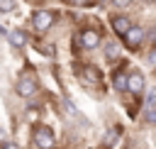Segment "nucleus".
<instances>
[{"mask_svg":"<svg viewBox=\"0 0 156 149\" xmlns=\"http://www.w3.org/2000/svg\"><path fill=\"white\" fill-rule=\"evenodd\" d=\"M0 149H20V144H15V142H2Z\"/></svg>","mask_w":156,"mask_h":149,"instance_id":"nucleus-19","label":"nucleus"},{"mask_svg":"<svg viewBox=\"0 0 156 149\" xmlns=\"http://www.w3.org/2000/svg\"><path fill=\"white\" fill-rule=\"evenodd\" d=\"M0 39H2V37H0Z\"/></svg>","mask_w":156,"mask_h":149,"instance_id":"nucleus-23","label":"nucleus"},{"mask_svg":"<svg viewBox=\"0 0 156 149\" xmlns=\"http://www.w3.org/2000/svg\"><path fill=\"white\" fill-rule=\"evenodd\" d=\"M2 142H7V134H5V129H0V144Z\"/></svg>","mask_w":156,"mask_h":149,"instance_id":"nucleus-21","label":"nucleus"},{"mask_svg":"<svg viewBox=\"0 0 156 149\" xmlns=\"http://www.w3.org/2000/svg\"><path fill=\"white\" fill-rule=\"evenodd\" d=\"M15 88H17V95L20 98H34L37 90H39V83H37L34 76H20V81H17Z\"/></svg>","mask_w":156,"mask_h":149,"instance_id":"nucleus-3","label":"nucleus"},{"mask_svg":"<svg viewBox=\"0 0 156 149\" xmlns=\"http://www.w3.org/2000/svg\"><path fill=\"white\" fill-rule=\"evenodd\" d=\"M37 51H41L46 59H54V56H56V49H54V44H39V42H37Z\"/></svg>","mask_w":156,"mask_h":149,"instance_id":"nucleus-12","label":"nucleus"},{"mask_svg":"<svg viewBox=\"0 0 156 149\" xmlns=\"http://www.w3.org/2000/svg\"><path fill=\"white\" fill-rule=\"evenodd\" d=\"M149 125H156V107H146V117H144Z\"/></svg>","mask_w":156,"mask_h":149,"instance_id":"nucleus-15","label":"nucleus"},{"mask_svg":"<svg viewBox=\"0 0 156 149\" xmlns=\"http://www.w3.org/2000/svg\"><path fill=\"white\" fill-rule=\"evenodd\" d=\"M34 147H37V149H54V147H56V134H54V129L46 127V125H39V127L34 129Z\"/></svg>","mask_w":156,"mask_h":149,"instance_id":"nucleus-1","label":"nucleus"},{"mask_svg":"<svg viewBox=\"0 0 156 149\" xmlns=\"http://www.w3.org/2000/svg\"><path fill=\"white\" fill-rule=\"evenodd\" d=\"M122 39H124L127 49H139V46L146 42V29H144V27H134V24H132V29H129Z\"/></svg>","mask_w":156,"mask_h":149,"instance_id":"nucleus-4","label":"nucleus"},{"mask_svg":"<svg viewBox=\"0 0 156 149\" xmlns=\"http://www.w3.org/2000/svg\"><path fill=\"white\" fill-rule=\"evenodd\" d=\"M110 24H112V29H115L117 37H124V34L132 29V20H129L127 15H115V17H110Z\"/></svg>","mask_w":156,"mask_h":149,"instance_id":"nucleus-7","label":"nucleus"},{"mask_svg":"<svg viewBox=\"0 0 156 149\" xmlns=\"http://www.w3.org/2000/svg\"><path fill=\"white\" fill-rule=\"evenodd\" d=\"M149 64H154V66H156V46H154V49H151V54H149Z\"/></svg>","mask_w":156,"mask_h":149,"instance_id":"nucleus-20","label":"nucleus"},{"mask_svg":"<svg viewBox=\"0 0 156 149\" xmlns=\"http://www.w3.org/2000/svg\"><path fill=\"white\" fill-rule=\"evenodd\" d=\"M78 39H80V46L88 49V51H93V49L100 46V32L98 29H83Z\"/></svg>","mask_w":156,"mask_h":149,"instance_id":"nucleus-6","label":"nucleus"},{"mask_svg":"<svg viewBox=\"0 0 156 149\" xmlns=\"http://www.w3.org/2000/svg\"><path fill=\"white\" fill-rule=\"evenodd\" d=\"M144 105L146 107H156V88L146 90V98H144Z\"/></svg>","mask_w":156,"mask_h":149,"instance_id":"nucleus-13","label":"nucleus"},{"mask_svg":"<svg viewBox=\"0 0 156 149\" xmlns=\"http://www.w3.org/2000/svg\"><path fill=\"white\" fill-rule=\"evenodd\" d=\"M63 105H66V110H68L71 115H78V110H76V105H73V103H71L68 98H63Z\"/></svg>","mask_w":156,"mask_h":149,"instance_id":"nucleus-16","label":"nucleus"},{"mask_svg":"<svg viewBox=\"0 0 156 149\" xmlns=\"http://www.w3.org/2000/svg\"><path fill=\"white\" fill-rule=\"evenodd\" d=\"M7 44L12 49H24L27 46V34L22 29H12V32H7Z\"/></svg>","mask_w":156,"mask_h":149,"instance_id":"nucleus-9","label":"nucleus"},{"mask_svg":"<svg viewBox=\"0 0 156 149\" xmlns=\"http://www.w3.org/2000/svg\"><path fill=\"white\" fill-rule=\"evenodd\" d=\"M54 12H49V10H34L32 12V27H34V32H46L51 24H54Z\"/></svg>","mask_w":156,"mask_h":149,"instance_id":"nucleus-2","label":"nucleus"},{"mask_svg":"<svg viewBox=\"0 0 156 149\" xmlns=\"http://www.w3.org/2000/svg\"><path fill=\"white\" fill-rule=\"evenodd\" d=\"M132 2H134V0H112V5H115V7H129Z\"/></svg>","mask_w":156,"mask_h":149,"instance_id":"nucleus-18","label":"nucleus"},{"mask_svg":"<svg viewBox=\"0 0 156 149\" xmlns=\"http://www.w3.org/2000/svg\"><path fill=\"white\" fill-rule=\"evenodd\" d=\"M144 88H146V76H144L141 71H132V73L127 76V93H132V95H141Z\"/></svg>","mask_w":156,"mask_h":149,"instance_id":"nucleus-5","label":"nucleus"},{"mask_svg":"<svg viewBox=\"0 0 156 149\" xmlns=\"http://www.w3.org/2000/svg\"><path fill=\"white\" fill-rule=\"evenodd\" d=\"M17 7V0H0V12H12Z\"/></svg>","mask_w":156,"mask_h":149,"instance_id":"nucleus-14","label":"nucleus"},{"mask_svg":"<svg viewBox=\"0 0 156 149\" xmlns=\"http://www.w3.org/2000/svg\"><path fill=\"white\" fill-rule=\"evenodd\" d=\"M78 73L83 76V81H85L88 85H98V83H100V78H102L100 68H98V66H90V64L80 66V68H78Z\"/></svg>","mask_w":156,"mask_h":149,"instance_id":"nucleus-8","label":"nucleus"},{"mask_svg":"<svg viewBox=\"0 0 156 149\" xmlns=\"http://www.w3.org/2000/svg\"><path fill=\"white\" fill-rule=\"evenodd\" d=\"M102 56H105L107 61L119 59V44H117V39H110V42L102 44Z\"/></svg>","mask_w":156,"mask_h":149,"instance_id":"nucleus-10","label":"nucleus"},{"mask_svg":"<svg viewBox=\"0 0 156 149\" xmlns=\"http://www.w3.org/2000/svg\"><path fill=\"white\" fill-rule=\"evenodd\" d=\"M0 15H2V12H0Z\"/></svg>","mask_w":156,"mask_h":149,"instance_id":"nucleus-22","label":"nucleus"},{"mask_svg":"<svg viewBox=\"0 0 156 149\" xmlns=\"http://www.w3.org/2000/svg\"><path fill=\"white\" fill-rule=\"evenodd\" d=\"M127 76H129V73H122V71H115V73H112L110 81H112V88H115L117 93H127Z\"/></svg>","mask_w":156,"mask_h":149,"instance_id":"nucleus-11","label":"nucleus"},{"mask_svg":"<svg viewBox=\"0 0 156 149\" xmlns=\"http://www.w3.org/2000/svg\"><path fill=\"white\" fill-rule=\"evenodd\" d=\"M146 42H149V44H154V46H156V27H154V29H149V32H146Z\"/></svg>","mask_w":156,"mask_h":149,"instance_id":"nucleus-17","label":"nucleus"}]
</instances>
